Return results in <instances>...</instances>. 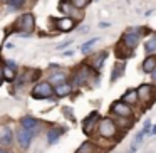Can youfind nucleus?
Wrapping results in <instances>:
<instances>
[{
  "mask_svg": "<svg viewBox=\"0 0 156 153\" xmlns=\"http://www.w3.org/2000/svg\"><path fill=\"white\" fill-rule=\"evenodd\" d=\"M52 93H54V89H52V86L49 82H39L34 88V91H32V96L35 99H45V98H51Z\"/></svg>",
  "mask_w": 156,
  "mask_h": 153,
  "instance_id": "obj_1",
  "label": "nucleus"
},
{
  "mask_svg": "<svg viewBox=\"0 0 156 153\" xmlns=\"http://www.w3.org/2000/svg\"><path fill=\"white\" fill-rule=\"evenodd\" d=\"M99 135L104 136V138H111V136L116 135V125L112 119L104 118L101 123H99Z\"/></svg>",
  "mask_w": 156,
  "mask_h": 153,
  "instance_id": "obj_2",
  "label": "nucleus"
},
{
  "mask_svg": "<svg viewBox=\"0 0 156 153\" xmlns=\"http://www.w3.org/2000/svg\"><path fill=\"white\" fill-rule=\"evenodd\" d=\"M17 25L20 27V31L25 32V34H30V32L34 31V25H35L34 15H32V14H24L20 19H19Z\"/></svg>",
  "mask_w": 156,
  "mask_h": 153,
  "instance_id": "obj_3",
  "label": "nucleus"
},
{
  "mask_svg": "<svg viewBox=\"0 0 156 153\" xmlns=\"http://www.w3.org/2000/svg\"><path fill=\"white\" fill-rule=\"evenodd\" d=\"M111 109H112V113H114V115L121 116V118H129V116H131V108H129L128 103H124V101L112 103Z\"/></svg>",
  "mask_w": 156,
  "mask_h": 153,
  "instance_id": "obj_4",
  "label": "nucleus"
},
{
  "mask_svg": "<svg viewBox=\"0 0 156 153\" xmlns=\"http://www.w3.org/2000/svg\"><path fill=\"white\" fill-rule=\"evenodd\" d=\"M32 136H34V131H30V129H25L24 126H22V128L17 131V140H19V143H20L22 148H29Z\"/></svg>",
  "mask_w": 156,
  "mask_h": 153,
  "instance_id": "obj_5",
  "label": "nucleus"
},
{
  "mask_svg": "<svg viewBox=\"0 0 156 153\" xmlns=\"http://www.w3.org/2000/svg\"><path fill=\"white\" fill-rule=\"evenodd\" d=\"M98 119H99L98 113H96V111L91 113V115L84 119V123H82V131H84L86 135H91L92 129H94V126H96V123H98Z\"/></svg>",
  "mask_w": 156,
  "mask_h": 153,
  "instance_id": "obj_6",
  "label": "nucleus"
},
{
  "mask_svg": "<svg viewBox=\"0 0 156 153\" xmlns=\"http://www.w3.org/2000/svg\"><path fill=\"white\" fill-rule=\"evenodd\" d=\"M138 42H139V34H134L133 31L126 32V34L122 35V44L128 49H134L136 46H138Z\"/></svg>",
  "mask_w": 156,
  "mask_h": 153,
  "instance_id": "obj_7",
  "label": "nucleus"
},
{
  "mask_svg": "<svg viewBox=\"0 0 156 153\" xmlns=\"http://www.w3.org/2000/svg\"><path fill=\"white\" fill-rule=\"evenodd\" d=\"M14 136H12V129L9 126H4V128L0 129V145L2 146H7L12 143Z\"/></svg>",
  "mask_w": 156,
  "mask_h": 153,
  "instance_id": "obj_8",
  "label": "nucleus"
},
{
  "mask_svg": "<svg viewBox=\"0 0 156 153\" xmlns=\"http://www.w3.org/2000/svg\"><path fill=\"white\" fill-rule=\"evenodd\" d=\"M55 25H57L59 31L69 32V31H72V29H74V20H72V19H69V17H62V19H59V20L55 22Z\"/></svg>",
  "mask_w": 156,
  "mask_h": 153,
  "instance_id": "obj_9",
  "label": "nucleus"
},
{
  "mask_svg": "<svg viewBox=\"0 0 156 153\" xmlns=\"http://www.w3.org/2000/svg\"><path fill=\"white\" fill-rule=\"evenodd\" d=\"M151 93H153V86L151 84H141L138 88V96H139V99H143V101H149Z\"/></svg>",
  "mask_w": 156,
  "mask_h": 153,
  "instance_id": "obj_10",
  "label": "nucleus"
},
{
  "mask_svg": "<svg viewBox=\"0 0 156 153\" xmlns=\"http://www.w3.org/2000/svg\"><path fill=\"white\" fill-rule=\"evenodd\" d=\"M89 74H91V71H89L87 66H82L81 69H79V72L76 74V79L74 81L77 82V84H82V82H86L89 79Z\"/></svg>",
  "mask_w": 156,
  "mask_h": 153,
  "instance_id": "obj_11",
  "label": "nucleus"
},
{
  "mask_svg": "<svg viewBox=\"0 0 156 153\" xmlns=\"http://www.w3.org/2000/svg\"><path fill=\"white\" fill-rule=\"evenodd\" d=\"M154 69H156V56H149V57L144 59V62H143V71L153 72Z\"/></svg>",
  "mask_w": 156,
  "mask_h": 153,
  "instance_id": "obj_12",
  "label": "nucleus"
},
{
  "mask_svg": "<svg viewBox=\"0 0 156 153\" xmlns=\"http://www.w3.org/2000/svg\"><path fill=\"white\" fill-rule=\"evenodd\" d=\"M138 99H139L138 91H134V89H129V91L122 96V101L128 103V104H134V103H138Z\"/></svg>",
  "mask_w": 156,
  "mask_h": 153,
  "instance_id": "obj_13",
  "label": "nucleus"
},
{
  "mask_svg": "<svg viewBox=\"0 0 156 153\" xmlns=\"http://www.w3.org/2000/svg\"><path fill=\"white\" fill-rule=\"evenodd\" d=\"M22 126H24L25 129L34 131V129L39 126V121H37V119H34V118H30V116H25V118H22Z\"/></svg>",
  "mask_w": 156,
  "mask_h": 153,
  "instance_id": "obj_14",
  "label": "nucleus"
},
{
  "mask_svg": "<svg viewBox=\"0 0 156 153\" xmlns=\"http://www.w3.org/2000/svg\"><path fill=\"white\" fill-rule=\"evenodd\" d=\"M71 84H67V82H62V84H57V88H55V94L57 96H67L69 93H71Z\"/></svg>",
  "mask_w": 156,
  "mask_h": 153,
  "instance_id": "obj_15",
  "label": "nucleus"
},
{
  "mask_svg": "<svg viewBox=\"0 0 156 153\" xmlns=\"http://www.w3.org/2000/svg\"><path fill=\"white\" fill-rule=\"evenodd\" d=\"M61 133H62V129H57V128H52L51 131H49V135H47V141L51 143V145H54L55 141L59 140V136H61Z\"/></svg>",
  "mask_w": 156,
  "mask_h": 153,
  "instance_id": "obj_16",
  "label": "nucleus"
},
{
  "mask_svg": "<svg viewBox=\"0 0 156 153\" xmlns=\"http://www.w3.org/2000/svg\"><path fill=\"white\" fill-rule=\"evenodd\" d=\"M122 72H124V66H122V64H116L114 66V71H112V74H111V82H114L116 79L122 74Z\"/></svg>",
  "mask_w": 156,
  "mask_h": 153,
  "instance_id": "obj_17",
  "label": "nucleus"
},
{
  "mask_svg": "<svg viewBox=\"0 0 156 153\" xmlns=\"http://www.w3.org/2000/svg\"><path fill=\"white\" fill-rule=\"evenodd\" d=\"M94 150H96L94 143H89V141H86L84 145H81V148L77 150V153H91V151H94Z\"/></svg>",
  "mask_w": 156,
  "mask_h": 153,
  "instance_id": "obj_18",
  "label": "nucleus"
},
{
  "mask_svg": "<svg viewBox=\"0 0 156 153\" xmlns=\"http://www.w3.org/2000/svg\"><path fill=\"white\" fill-rule=\"evenodd\" d=\"M146 52H154L156 51V35H153L148 42H146Z\"/></svg>",
  "mask_w": 156,
  "mask_h": 153,
  "instance_id": "obj_19",
  "label": "nucleus"
},
{
  "mask_svg": "<svg viewBox=\"0 0 156 153\" xmlns=\"http://www.w3.org/2000/svg\"><path fill=\"white\" fill-rule=\"evenodd\" d=\"M96 42H99V39H91V41H87L86 44H82L81 51H82V52H89V51H91V49L96 46Z\"/></svg>",
  "mask_w": 156,
  "mask_h": 153,
  "instance_id": "obj_20",
  "label": "nucleus"
},
{
  "mask_svg": "<svg viewBox=\"0 0 156 153\" xmlns=\"http://www.w3.org/2000/svg\"><path fill=\"white\" fill-rule=\"evenodd\" d=\"M106 56H108V54H106V52H101V54H98V57L94 59V62H92L96 69H99V67H101V66H102V62H104Z\"/></svg>",
  "mask_w": 156,
  "mask_h": 153,
  "instance_id": "obj_21",
  "label": "nucleus"
},
{
  "mask_svg": "<svg viewBox=\"0 0 156 153\" xmlns=\"http://www.w3.org/2000/svg\"><path fill=\"white\" fill-rule=\"evenodd\" d=\"M4 78L7 79V81H12V79L15 78V71L10 69V66H7V67L4 69Z\"/></svg>",
  "mask_w": 156,
  "mask_h": 153,
  "instance_id": "obj_22",
  "label": "nucleus"
},
{
  "mask_svg": "<svg viewBox=\"0 0 156 153\" xmlns=\"http://www.w3.org/2000/svg\"><path fill=\"white\" fill-rule=\"evenodd\" d=\"M69 2L74 5V9H82V7H86V5H87L89 0H69Z\"/></svg>",
  "mask_w": 156,
  "mask_h": 153,
  "instance_id": "obj_23",
  "label": "nucleus"
},
{
  "mask_svg": "<svg viewBox=\"0 0 156 153\" xmlns=\"http://www.w3.org/2000/svg\"><path fill=\"white\" fill-rule=\"evenodd\" d=\"M66 81V76L64 74H54L51 78V82H55V84H62Z\"/></svg>",
  "mask_w": 156,
  "mask_h": 153,
  "instance_id": "obj_24",
  "label": "nucleus"
},
{
  "mask_svg": "<svg viewBox=\"0 0 156 153\" xmlns=\"http://www.w3.org/2000/svg\"><path fill=\"white\" fill-rule=\"evenodd\" d=\"M72 7H74V5H72L71 2H64V4H61V5H59V9H61L62 12H66V14H71Z\"/></svg>",
  "mask_w": 156,
  "mask_h": 153,
  "instance_id": "obj_25",
  "label": "nucleus"
},
{
  "mask_svg": "<svg viewBox=\"0 0 156 153\" xmlns=\"http://www.w3.org/2000/svg\"><path fill=\"white\" fill-rule=\"evenodd\" d=\"M25 0H12V4H10V9L14 10V9H19L20 5H24Z\"/></svg>",
  "mask_w": 156,
  "mask_h": 153,
  "instance_id": "obj_26",
  "label": "nucleus"
},
{
  "mask_svg": "<svg viewBox=\"0 0 156 153\" xmlns=\"http://www.w3.org/2000/svg\"><path fill=\"white\" fill-rule=\"evenodd\" d=\"M149 128H151V121H146L144 129H143V131H144V133H148V131H149Z\"/></svg>",
  "mask_w": 156,
  "mask_h": 153,
  "instance_id": "obj_27",
  "label": "nucleus"
},
{
  "mask_svg": "<svg viewBox=\"0 0 156 153\" xmlns=\"http://www.w3.org/2000/svg\"><path fill=\"white\" fill-rule=\"evenodd\" d=\"M71 44V41H66L64 44H61V46H57V49H64V47H67V46Z\"/></svg>",
  "mask_w": 156,
  "mask_h": 153,
  "instance_id": "obj_28",
  "label": "nucleus"
},
{
  "mask_svg": "<svg viewBox=\"0 0 156 153\" xmlns=\"http://www.w3.org/2000/svg\"><path fill=\"white\" fill-rule=\"evenodd\" d=\"M64 56H66V57H71V56H74V52H72V51H67V52H64Z\"/></svg>",
  "mask_w": 156,
  "mask_h": 153,
  "instance_id": "obj_29",
  "label": "nucleus"
},
{
  "mask_svg": "<svg viewBox=\"0 0 156 153\" xmlns=\"http://www.w3.org/2000/svg\"><path fill=\"white\" fill-rule=\"evenodd\" d=\"M2 79H4V69H0V84H2Z\"/></svg>",
  "mask_w": 156,
  "mask_h": 153,
  "instance_id": "obj_30",
  "label": "nucleus"
},
{
  "mask_svg": "<svg viewBox=\"0 0 156 153\" xmlns=\"http://www.w3.org/2000/svg\"><path fill=\"white\" fill-rule=\"evenodd\" d=\"M151 78H153V79H154V81H156V69H154V71L151 72Z\"/></svg>",
  "mask_w": 156,
  "mask_h": 153,
  "instance_id": "obj_31",
  "label": "nucleus"
},
{
  "mask_svg": "<svg viewBox=\"0 0 156 153\" xmlns=\"http://www.w3.org/2000/svg\"><path fill=\"white\" fill-rule=\"evenodd\" d=\"M153 135H156V126H153Z\"/></svg>",
  "mask_w": 156,
  "mask_h": 153,
  "instance_id": "obj_32",
  "label": "nucleus"
},
{
  "mask_svg": "<svg viewBox=\"0 0 156 153\" xmlns=\"http://www.w3.org/2000/svg\"><path fill=\"white\" fill-rule=\"evenodd\" d=\"M2 2H7V4H12V0H2Z\"/></svg>",
  "mask_w": 156,
  "mask_h": 153,
  "instance_id": "obj_33",
  "label": "nucleus"
},
{
  "mask_svg": "<svg viewBox=\"0 0 156 153\" xmlns=\"http://www.w3.org/2000/svg\"><path fill=\"white\" fill-rule=\"evenodd\" d=\"M0 153H9V151H5V150H0Z\"/></svg>",
  "mask_w": 156,
  "mask_h": 153,
  "instance_id": "obj_34",
  "label": "nucleus"
}]
</instances>
